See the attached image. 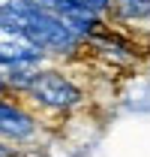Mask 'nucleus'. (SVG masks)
<instances>
[{
	"label": "nucleus",
	"instance_id": "f03ea898",
	"mask_svg": "<svg viewBox=\"0 0 150 157\" xmlns=\"http://www.w3.org/2000/svg\"><path fill=\"white\" fill-rule=\"evenodd\" d=\"M45 52H39L33 42H27V39L15 33V30H9L3 21H0V67H36L39 60H42Z\"/></svg>",
	"mask_w": 150,
	"mask_h": 157
},
{
	"label": "nucleus",
	"instance_id": "20e7f679",
	"mask_svg": "<svg viewBox=\"0 0 150 157\" xmlns=\"http://www.w3.org/2000/svg\"><path fill=\"white\" fill-rule=\"evenodd\" d=\"M114 9L123 18H132V21L150 18V0H114Z\"/></svg>",
	"mask_w": 150,
	"mask_h": 157
},
{
	"label": "nucleus",
	"instance_id": "f257e3e1",
	"mask_svg": "<svg viewBox=\"0 0 150 157\" xmlns=\"http://www.w3.org/2000/svg\"><path fill=\"white\" fill-rule=\"evenodd\" d=\"M27 94L42 103V106H48V109H75V106H81V88L75 85L72 78H66L63 73H57V70H39L33 82H30V88H27Z\"/></svg>",
	"mask_w": 150,
	"mask_h": 157
},
{
	"label": "nucleus",
	"instance_id": "423d86ee",
	"mask_svg": "<svg viewBox=\"0 0 150 157\" xmlns=\"http://www.w3.org/2000/svg\"><path fill=\"white\" fill-rule=\"evenodd\" d=\"M36 3H48V0H36Z\"/></svg>",
	"mask_w": 150,
	"mask_h": 157
},
{
	"label": "nucleus",
	"instance_id": "7ed1b4c3",
	"mask_svg": "<svg viewBox=\"0 0 150 157\" xmlns=\"http://www.w3.org/2000/svg\"><path fill=\"white\" fill-rule=\"evenodd\" d=\"M33 130H36V121L24 109H18L15 103L0 100V136H9L15 142H21V139L33 136Z\"/></svg>",
	"mask_w": 150,
	"mask_h": 157
},
{
	"label": "nucleus",
	"instance_id": "39448f33",
	"mask_svg": "<svg viewBox=\"0 0 150 157\" xmlns=\"http://www.w3.org/2000/svg\"><path fill=\"white\" fill-rule=\"evenodd\" d=\"M72 3H78V6H87V9H93L96 15H102V12L114 9V0H72Z\"/></svg>",
	"mask_w": 150,
	"mask_h": 157
}]
</instances>
